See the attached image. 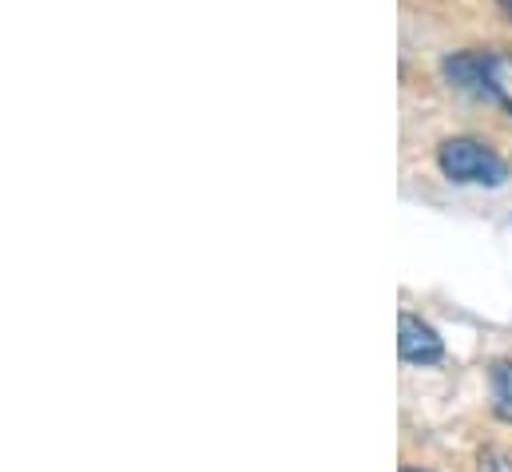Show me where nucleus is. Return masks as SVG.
I'll use <instances>...</instances> for the list:
<instances>
[{
  "label": "nucleus",
  "mask_w": 512,
  "mask_h": 472,
  "mask_svg": "<svg viewBox=\"0 0 512 472\" xmlns=\"http://www.w3.org/2000/svg\"><path fill=\"white\" fill-rule=\"evenodd\" d=\"M437 167L449 183L461 187H505L509 179L505 159L477 139H445L437 147Z\"/></svg>",
  "instance_id": "1"
},
{
  "label": "nucleus",
  "mask_w": 512,
  "mask_h": 472,
  "mask_svg": "<svg viewBox=\"0 0 512 472\" xmlns=\"http://www.w3.org/2000/svg\"><path fill=\"white\" fill-rule=\"evenodd\" d=\"M397 354L409 365H437L445 357V346L429 322H421L417 314H401L397 318Z\"/></svg>",
  "instance_id": "2"
},
{
  "label": "nucleus",
  "mask_w": 512,
  "mask_h": 472,
  "mask_svg": "<svg viewBox=\"0 0 512 472\" xmlns=\"http://www.w3.org/2000/svg\"><path fill=\"white\" fill-rule=\"evenodd\" d=\"M445 80L469 96H481L485 100V52H453L445 64H441Z\"/></svg>",
  "instance_id": "3"
},
{
  "label": "nucleus",
  "mask_w": 512,
  "mask_h": 472,
  "mask_svg": "<svg viewBox=\"0 0 512 472\" xmlns=\"http://www.w3.org/2000/svg\"><path fill=\"white\" fill-rule=\"evenodd\" d=\"M485 100H497L512 112V56L509 52H485Z\"/></svg>",
  "instance_id": "4"
},
{
  "label": "nucleus",
  "mask_w": 512,
  "mask_h": 472,
  "mask_svg": "<svg viewBox=\"0 0 512 472\" xmlns=\"http://www.w3.org/2000/svg\"><path fill=\"white\" fill-rule=\"evenodd\" d=\"M489 389H493V413L512 425V361H497L489 369Z\"/></svg>",
  "instance_id": "5"
},
{
  "label": "nucleus",
  "mask_w": 512,
  "mask_h": 472,
  "mask_svg": "<svg viewBox=\"0 0 512 472\" xmlns=\"http://www.w3.org/2000/svg\"><path fill=\"white\" fill-rule=\"evenodd\" d=\"M501 8H505V16L512 20V0H501Z\"/></svg>",
  "instance_id": "6"
},
{
  "label": "nucleus",
  "mask_w": 512,
  "mask_h": 472,
  "mask_svg": "<svg viewBox=\"0 0 512 472\" xmlns=\"http://www.w3.org/2000/svg\"><path fill=\"white\" fill-rule=\"evenodd\" d=\"M401 472H417V469H401Z\"/></svg>",
  "instance_id": "7"
}]
</instances>
